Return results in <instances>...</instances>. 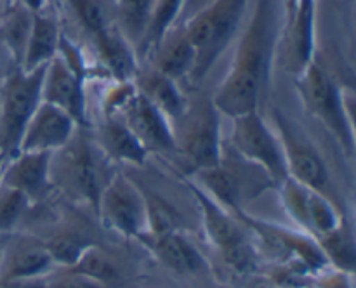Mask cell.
Wrapping results in <instances>:
<instances>
[{"mask_svg": "<svg viewBox=\"0 0 356 288\" xmlns=\"http://www.w3.org/2000/svg\"><path fill=\"white\" fill-rule=\"evenodd\" d=\"M153 3L155 0H111L115 26L131 42L136 52L139 51L148 31Z\"/></svg>", "mask_w": 356, "mask_h": 288, "instance_id": "26", "label": "cell"}, {"mask_svg": "<svg viewBox=\"0 0 356 288\" xmlns=\"http://www.w3.org/2000/svg\"><path fill=\"white\" fill-rule=\"evenodd\" d=\"M280 35L282 0H254L228 71L211 97L219 113L233 118L261 111L270 92Z\"/></svg>", "mask_w": 356, "mask_h": 288, "instance_id": "1", "label": "cell"}, {"mask_svg": "<svg viewBox=\"0 0 356 288\" xmlns=\"http://www.w3.org/2000/svg\"><path fill=\"white\" fill-rule=\"evenodd\" d=\"M99 148L90 144L86 137H73L59 151L52 153L51 177L52 186H61L73 196L87 201L96 212L97 200L106 184L99 162Z\"/></svg>", "mask_w": 356, "mask_h": 288, "instance_id": "8", "label": "cell"}, {"mask_svg": "<svg viewBox=\"0 0 356 288\" xmlns=\"http://www.w3.org/2000/svg\"><path fill=\"white\" fill-rule=\"evenodd\" d=\"M232 132L226 146L247 162L263 169L275 184L287 177V165L282 142L277 132L261 115V111L238 115L232 118Z\"/></svg>", "mask_w": 356, "mask_h": 288, "instance_id": "10", "label": "cell"}, {"mask_svg": "<svg viewBox=\"0 0 356 288\" xmlns=\"http://www.w3.org/2000/svg\"><path fill=\"white\" fill-rule=\"evenodd\" d=\"M9 156L6 155V153L0 151V184H2V173H3V167H6V162Z\"/></svg>", "mask_w": 356, "mask_h": 288, "instance_id": "39", "label": "cell"}, {"mask_svg": "<svg viewBox=\"0 0 356 288\" xmlns=\"http://www.w3.org/2000/svg\"><path fill=\"white\" fill-rule=\"evenodd\" d=\"M45 66L37 69L14 68L0 85V151L16 155L28 121L42 103Z\"/></svg>", "mask_w": 356, "mask_h": 288, "instance_id": "6", "label": "cell"}, {"mask_svg": "<svg viewBox=\"0 0 356 288\" xmlns=\"http://www.w3.org/2000/svg\"><path fill=\"white\" fill-rule=\"evenodd\" d=\"M118 117L134 132L148 155L149 153H163V155L177 153L172 121L162 111L156 110L143 94H139V90H136L134 97L129 101Z\"/></svg>", "mask_w": 356, "mask_h": 288, "instance_id": "13", "label": "cell"}, {"mask_svg": "<svg viewBox=\"0 0 356 288\" xmlns=\"http://www.w3.org/2000/svg\"><path fill=\"white\" fill-rule=\"evenodd\" d=\"M66 6L72 10L76 24L90 40L111 28H117L111 0H68Z\"/></svg>", "mask_w": 356, "mask_h": 288, "instance_id": "28", "label": "cell"}, {"mask_svg": "<svg viewBox=\"0 0 356 288\" xmlns=\"http://www.w3.org/2000/svg\"><path fill=\"white\" fill-rule=\"evenodd\" d=\"M79 127L68 113L42 101L24 128L17 151L56 153L75 137Z\"/></svg>", "mask_w": 356, "mask_h": 288, "instance_id": "14", "label": "cell"}, {"mask_svg": "<svg viewBox=\"0 0 356 288\" xmlns=\"http://www.w3.org/2000/svg\"><path fill=\"white\" fill-rule=\"evenodd\" d=\"M33 14L14 0H6V6L0 10V40L3 42L17 66H21L23 61Z\"/></svg>", "mask_w": 356, "mask_h": 288, "instance_id": "25", "label": "cell"}, {"mask_svg": "<svg viewBox=\"0 0 356 288\" xmlns=\"http://www.w3.org/2000/svg\"><path fill=\"white\" fill-rule=\"evenodd\" d=\"M0 2H2V0H0Z\"/></svg>", "mask_w": 356, "mask_h": 288, "instance_id": "42", "label": "cell"}, {"mask_svg": "<svg viewBox=\"0 0 356 288\" xmlns=\"http://www.w3.org/2000/svg\"><path fill=\"white\" fill-rule=\"evenodd\" d=\"M56 267L44 239L10 232L0 259V280L45 276Z\"/></svg>", "mask_w": 356, "mask_h": 288, "instance_id": "17", "label": "cell"}, {"mask_svg": "<svg viewBox=\"0 0 356 288\" xmlns=\"http://www.w3.org/2000/svg\"><path fill=\"white\" fill-rule=\"evenodd\" d=\"M134 83L139 94H143L170 121L177 120L190 103V99L181 90L179 82L156 71L152 66L148 69H139Z\"/></svg>", "mask_w": 356, "mask_h": 288, "instance_id": "24", "label": "cell"}, {"mask_svg": "<svg viewBox=\"0 0 356 288\" xmlns=\"http://www.w3.org/2000/svg\"><path fill=\"white\" fill-rule=\"evenodd\" d=\"M277 189L282 207L285 208L292 222L315 239L336 231L346 221L339 205L291 177L280 180Z\"/></svg>", "mask_w": 356, "mask_h": 288, "instance_id": "11", "label": "cell"}, {"mask_svg": "<svg viewBox=\"0 0 356 288\" xmlns=\"http://www.w3.org/2000/svg\"><path fill=\"white\" fill-rule=\"evenodd\" d=\"M30 207L31 203L24 194L0 184V235L16 232Z\"/></svg>", "mask_w": 356, "mask_h": 288, "instance_id": "31", "label": "cell"}, {"mask_svg": "<svg viewBox=\"0 0 356 288\" xmlns=\"http://www.w3.org/2000/svg\"><path fill=\"white\" fill-rule=\"evenodd\" d=\"M285 66L299 75L316 56V0H301L282 10V35Z\"/></svg>", "mask_w": 356, "mask_h": 288, "instance_id": "12", "label": "cell"}, {"mask_svg": "<svg viewBox=\"0 0 356 288\" xmlns=\"http://www.w3.org/2000/svg\"><path fill=\"white\" fill-rule=\"evenodd\" d=\"M61 2H65V3H66V2H68V0H61Z\"/></svg>", "mask_w": 356, "mask_h": 288, "instance_id": "41", "label": "cell"}, {"mask_svg": "<svg viewBox=\"0 0 356 288\" xmlns=\"http://www.w3.org/2000/svg\"><path fill=\"white\" fill-rule=\"evenodd\" d=\"M212 2H214V0H184L183 12H181L179 24L186 23V21L191 19V17H193L195 14H198V12H200V10H204L205 7L211 6Z\"/></svg>", "mask_w": 356, "mask_h": 288, "instance_id": "36", "label": "cell"}, {"mask_svg": "<svg viewBox=\"0 0 356 288\" xmlns=\"http://www.w3.org/2000/svg\"><path fill=\"white\" fill-rule=\"evenodd\" d=\"M184 0H155L153 3L152 21H149L148 31L143 40L141 47H139L138 56L139 59L148 58L149 52L155 49V45L162 40L163 35L179 24L181 12H183Z\"/></svg>", "mask_w": 356, "mask_h": 288, "instance_id": "29", "label": "cell"}, {"mask_svg": "<svg viewBox=\"0 0 356 288\" xmlns=\"http://www.w3.org/2000/svg\"><path fill=\"white\" fill-rule=\"evenodd\" d=\"M294 87L308 115L325 127L348 156L355 153V121L346 94L327 69L315 61L294 76Z\"/></svg>", "mask_w": 356, "mask_h": 288, "instance_id": "3", "label": "cell"}, {"mask_svg": "<svg viewBox=\"0 0 356 288\" xmlns=\"http://www.w3.org/2000/svg\"><path fill=\"white\" fill-rule=\"evenodd\" d=\"M52 153L17 151L3 167L2 184L24 194L31 205L40 203L54 189L51 177Z\"/></svg>", "mask_w": 356, "mask_h": 288, "instance_id": "15", "label": "cell"}, {"mask_svg": "<svg viewBox=\"0 0 356 288\" xmlns=\"http://www.w3.org/2000/svg\"><path fill=\"white\" fill-rule=\"evenodd\" d=\"M193 177L202 189L207 191L233 215L243 210V203L261 196V193L270 187H277L275 180L263 169L236 155L226 142L218 165L197 170Z\"/></svg>", "mask_w": 356, "mask_h": 288, "instance_id": "4", "label": "cell"}, {"mask_svg": "<svg viewBox=\"0 0 356 288\" xmlns=\"http://www.w3.org/2000/svg\"><path fill=\"white\" fill-rule=\"evenodd\" d=\"M316 288H353V274L346 271H339L336 267L327 266L325 269L315 274Z\"/></svg>", "mask_w": 356, "mask_h": 288, "instance_id": "34", "label": "cell"}, {"mask_svg": "<svg viewBox=\"0 0 356 288\" xmlns=\"http://www.w3.org/2000/svg\"><path fill=\"white\" fill-rule=\"evenodd\" d=\"M176 151L193 167V172L218 165L225 149L221 113L212 99L190 101L184 113L172 121Z\"/></svg>", "mask_w": 356, "mask_h": 288, "instance_id": "5", "label": "cell"}, {"mask_svg": "<svg viewBox=\"0 0 356 288\" xmlns=\"http://www.w3.org/2000/svg\"><path fill=\"white\" fill-rule=\"evenodd\" d=\"M160 266L181 276H197L211 269L207 259L179 229L143 239Z\"/></svg>", "mask_w": 356, "mask_h": 288, "instance_id": "19", "label": "cell"}, {"mask_svg": "<svg viewBox=\"0 0 356 288\" xmlns=\"http://www.w3.org/2000/svg\"><path fill=\"white\" fill-rule=\"evenodd\" d=\"M61 37L63 30L59 16L51 6L40 12H35L30 37H28V44L19 68L30 71V69L47 66L58 56Z\"/></svg>", "mask_w": 356, "mask_h": 288, "instance_id": "23", "label": "cell"}, {"mask_svg": "<svg viewBox=\"0 0 356 288\" xmlns=\"http://www.w3.org/2000/svg\"><path fill=\"white\" fill-rule=\"evenodd\" d=\"M96 146L108 160L127 165L143 167L148 158L145 146L117 115L101 118L96 128Z\"/></svg>", "mask_w": 356, "mask_h": 288, "instance_id": "21", "label": "cell"}, {"mask_svg": "<svg viewBox=\"0 0 356 288\" xmlns=\"http://www.w3.org/2000/svg\"><path fill=\"white\" fill-rule=\"evenodd\" d=\"M49 288H108L70 266H56L47 274Z\"/></svg>", "mask_w": 356, "mask_h": 288, "instance_id": "33", "label": "cell"}, {"mask_svg": "<svg viewBox=\"0 0 356 288\" xmlns=\"http://www.w3.org/2000/svg\"><path fill=\"white\" fill-rule=\"evenodd\" d=\"M219 255H221L226 269L232 271L233 274H238V276H249L259 267V255H257L256 248H254L249 239L235 246H229L226 250H221Z\"/></svg>", "mask_w": 356, "mask_h": 288, "instance_id": "32", "label": "cell"}, {"mask_svg": "<svg viewBox=\"0 0 356 288\" xmlns=\"http://www.w3.org/2000/svg\"><path fill=\"white\" fill-rule=\"evenodd\" d=\"M42 101L68 113L80 127L87 125L86 82L76 76L59 56L45 66Z\"/></svg>", "mask_w": 356, "mask_h": 288, "instance_id": "16", "label": "cell"}, {"mask_svg": "<svg viewBox=\"0 0 356 288\" xmlns=\"http://www.w3.org/2000/svg\"><path fill=\"white\" fill-rule=\"evenodd\" d=\"M316 243L322 248L327 262L330 267H336L339 271L353 274L355 267V239L353 231L348 226V221H344L336 231L322 236L316 239Z\"/></svg>", "mask_w": 356, "mask_h": 288, "instance_id": "30", "label": "cell"}, {"mask_svg": "<svg viewBox=\"0 0 356 288\" xmlns=\"http://www.w3.org/2000/svg\"><path fill=\"white\" fill-rule=\"evenodd\" d=\"M70 267L87 274L108 288L117 287V285L124 283L125 280L124 266L120 264V260L113 253L108 252L106 248L92 245V243L82 250L79 259Z\"/></svg>", "mask_w": 356, "mask_h": 288, "instance_id": "27", "label": "cell"}, {"mask_svg": "<svg viewBox=\"0 0 356 288\" xmlns=\"http://www.w3.org/2000/svg\"><path fill=\"white\" fill-rule=\"evenodd\" d=\"M14 2L21 3L28 10H31V12H40V10L47 9L51 6V0H14Z\"/></svg>", "mask_w": 356, "mask_h": 288, "instance_id": "38", "label": "cell"}, {"mask_svg": "<svg viewBox=\"0 0 356 288\" xmlns=\"http://www.w3.org/2000/svg\"><path fill=\"white\" fill-rule=\"evenodd\" d=\"M271 118H273L275 132L284 148L287 177L298 180L302 186L323 194L336 205H339V198H337L332 177H330L329 167L318 148L309 141L305 130L299 128L298 124L287 115L282 113L280 110H273Z\"/></svg>", "mask_w": 356, "mask_h": 288, "instance_id": "7", "label": "cell"}, {"mask_svg": "<svg viewBox=\"0 0 356 288\" xmlns=\"http://www.w3.org/2000/svg\"><path fill=\"white\" fill-rule=\"evenodd\" d=\"M94 51L101 62V68L108 73L115 82H134L136 75L141 69L139 66V56L131 42L117 30L104 31L92 38Z\"/></svg>", "mask_w": 356, "mask_h": 288, "instance_id": "22", "label": "cell"}, {"mask_svg": "<svg viewBox=\"0 0 356 288\" xmlns=\"http://www.w3.org/2000/svg\"><path fill=\"white\" fill-rule=\"evenodd\" d=\"M184 183H186L188 189L193 194L195 203H197L198 212H200L205 238L218 252L245 242L247 229L238 221L236 215H233L221 203H218L193 179H186Z\"/></svg>", "mask_w": 356, "mask_h": 288, "instance_id": "18", "label": "cell"}, {"mask_svg": "<svg viewBox=\"0 0 356 288\" xmlns=\"http://www.w3.org/2000/svg\"><path fill=\"white\" fill-rule=\"evenodd\" d=\"M96 214L108 229L124 238L143 242L148 235V198L124 172L108 177Z\"/></svg>", "mask_w": 356, "mask_h": 288, "instance_id": "9", "label": "cell"}, {"mask_svg": "<svg viewBox=\"0 0 356 288\" xmlns=\"http://www.w3.org/2000/svg\"><path fill=\"white\" fill-rule=\"evenodd\" d=\"M14 68H17V65L14 62L13 56H10V52L7 51L3 42L0 40V85H2L3 80L7 78V75H9Z\"/></svg>", "mask_w": 356, "mask_h": 288, "instance_id": "37", "label": "cell"}, {"mask_svg": "<svg viewBox=\"0 0 356 288\" xmlns=\"http://www.w3.org/2000/svg\"><path fill=\"white\" fill-rule=\"evenodd\" d=\"M9 235H0V259H2V252H3V245H6V239Z\"/></svg>", "mask_w": 356, "mask_h": 288, "instance_id": "40", "label": "cell"}, {"mask_svg": "<svg viewBox=\"0 0 356 288\" xmlns=\"http://www.w3.org/2000/svg\"><path fill=\"white\" fill-rule=\"evenodd\" d=\"M250 0H214L184 24L197 54L190 82L198 85L212 71L242 30Z\"/></svg>", "mask_w": 356, "mask_h": 288, "instance_id": "2", "label": "cell"}, {"mask_svg": "<svg viewBox=\"0 0 356 288\" xmlns=\"http://www.w3.org/2000/svg\"><path fill=\"white\" fill-rule=\"evenodd\" d=\"M0 288H49L47 274H45V276H28V278L0 280Z\"/></svg>", "mask_w": 356, "mask_h": 288, "instance_id": "35", "label": "cell"}, {"mask_svg": "<svg viewBox=\"0 0 356 288\" xmlns=\"http://www.w3.org/2000/svg\"><path fill=\"white\" fill-rule=\"evenodd\" d=\"M152 68L163 75L170 76L176 82L191 78L195 71V62H197V54L191 44L188 31L184 24H176L170 28L162 40L155 45L148 54Z\"/></svg>", "mask_w": 356, "mask_h": 288, "instance_id": "20", "label": "cell"}]
</instances>
